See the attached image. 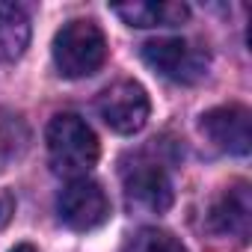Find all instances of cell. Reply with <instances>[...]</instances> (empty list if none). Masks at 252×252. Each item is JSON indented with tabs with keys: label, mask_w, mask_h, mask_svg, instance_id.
Instances as JSON below:
<instances>
[{
	"label": "cell",
	"mask_w": 252,
	"mask_h": 252,
	"mask_svg": "<svg viewBox=\"0 0 252 252\" xmlns=\"http://www.w3.org/2000/svg\"><path fill=\"white\" fill-rule=\"evenodd\" d=\"M45 143H48V160H51L54 172L65 175L68 181L86 178L101 155L95 131L77 113H57L48 122Z\"/></svg>",
	"instance_id": "1"
},
{
	"label": "cell",
	"mask_w": 252,
	"mask_h": 252,
	"mask_svg": "<svg viewBox=\"0 0 252 252\" xmlns=\"http://www.w3.org/2000/svg\"><path fill=\"white\" fill-rule=\"evenodd\" d=\"M119 175L128 208L143 214H166L172 208L175 202L172 175L163 166V160H158L152 152L128 155V160H122Z\"/></svg>",
	"instance_id": "2"
},
{
	"label": "cell",
	"mask_w": 252,
	"mask_h": 252,
	"mask_svg": "<svg viewBox=\"0 0 252 252\" xmlns=\"http://www.w3.org/2000/svg\"><path fill=\"white\" fill-rule=\"evenodd\" d=\"M54 65L63 77H89L107 60V39L101 27L89 18H74L63 24L54 36Z\"/></svg>",
	"instance_id": "3"
},
{
	"label": "cell",
	"mask_w": 252,
	"mask_h": 252,
	"mask_svg": "<svg viewBox=\"0 0 252 252\" xmlns=\"http://www.w3.org/2000/svg\"><path fill=\"white\" fill-rule=\"evenodd\" d=\"M140 57L149 68H155L160 77L172 80V83H199L208 74L211 65V54L181 36H163V39H152L140 48Z\"/></svg>",
	"instance_id": "4"
},
{
	"label": "cell",
	"mask_w": 252,
	"mask_h": 252,
	"mask_svg": "<svg viewBox=\"0 0 252 252\" xmlns=\"http://www.w3.org/2000/svg\"><path fill=\"white\" fill-rule=\"evenodd\" d=\"M95 110L110 131H116L122 137H131V134L146 128L149 113H152V101H149V92L137 80H116L98 95Z\"/></svg>",
	"instance_id": "5"
},
{
	"label": "cell",
	"mask_w": 252,
	"mask_h": 252,
	"mask_svg": "<svg viewBox=\"0 0 252 252\" xmlns=\"http://www.w3.org/2000/svg\"><path fill=\"white\" fill-rule=\"evenodd\" d=\"M57 214L71 231H92L110 220V199L98 181L71 178L57 196Z\"/></svg>",
	"instance_id": "6"
},
{
	"label": "cell",
	"mask_w": 252,
	"mask_h": 252,
	"mask_svg": "<svg viewBox=\"0 0 252 252\" xmlns=\"http://www.w3.org/2000/svg\"><path fill=\"white\" fill-rule=\"evenodd\" d=\"M249 110L243 104H222L199 119V131L202 137L222 155H237L246 158L252 149V131H249Z\"/></svg>",
	"instance_id": "7"
},
{
	"label": "cell",
	"mask_w": 252,
	"mask_h": 252,
	"mask_svg": "<svg viewBox=\"0 0 252 252\" xmlns=\"http://www.w3.org/2000/svg\"><path fill=\"white\" fill-rule=\"evenodd\" d=\"M249 220H252V202H249V184L237 181L220 193V199L208 211V225L222 237H249Z\"/></svg>",
	"instance_id": "8"
},
{
	"label": "cell",
	"mask_w": 252,
	"mask_h": 252,
	"mask_svg": "<svg viewBox=\"0 0 252 252\" xmlns=\"http://www.w3.org/2000/svg\"><path fill=\"white\" fill-rule=\"evenodd\" d=\"M113 12L131 27L149 30V27H178L190 18V6L187 3H172V0H140V3H125V6H113Z\"/></svg>",
	"instance_id": "9"
},
{
	"label": "cell",
	"mask_w": 252,
	"mask_h": 252,
	"mask_svg": "<svg viewBox=\"0 0 252 252\" xmlns=\"http://www.w3.org/2000/svg\"><path fill=\"white\" fill-rule=\"evenodd\" d=\"M30 45V15L18 3L0 0V63H15Z\"/></svg>",
	"instance_id": "10"
},
{
	"label": "cell",
	"mask_w": 252,
	"mask_h": 252,
	"mask_svg": "<svg viewBox=\"0 0 252 252\" xmlns=\"http://www.w3.org/2000/svg\"><path fill=\"white\" fill-rule=\"evenodd\" d=\"M122 252H187V249L175 234H169L163 228H155V225H146V228H140L128 237Z\"/></svg>",
	"instance_id": "11"
},
{
	"label": "cell",
	"mask_w": 252,
	"mask_h": 252,
	"mask_svg": "<svg viewBox=\"0 0 252 252\" xmlns=\"http://www.w3.org/2000/svg\"><path fill=\"white\" fill-rule=\"evenodd\" d=\"M12 214H15V199L6 190H0V228H6V222L12 220Z\"/></svg>",
	"instance_id": "12"
},
{
	"label": "cell",
	"mask_w": 252,
	"mask_h": 252,
	"mask_svg": "<svg viewBox=\"0 0 252 252\" xmlns=\"http://www.w3.org/2000/svg\"><path fill=\"white\" fill-rule=\"evenodd\" d=\"M9 252H39V249H36L33 243H15V246H12Z\"/></svg>",
	"instance_id": "13"
}]
</instances>
